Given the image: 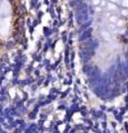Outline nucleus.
Returning a JSON list of instances; mask_svg holds the SVG:
<instances>
[{
    "instance_id": "3",
    "label": "nucleus",
    "mask_w": 128,
    "mask_h": 133,
    "mask_svg": "<svg viewBox=\"0 0 128 133\" xmlns=\"http://www.w3.org/2000/svg\"><path fill=\"white\" fill-rule=\"evenodd\" d=\"M123 4H124L125 7H128V0H124V1H123Z\"/></svg>"
},
{
    "instance_id": "6",
    "label": "nucleus",
    "mask_w": 128,
    "mask_h": 133,
    "mask_svg": "<svg viewBox=\"0 0 128 133\" xmlns=\"http://www.w3.org/2000/svg\"><path fill=\"white\" fill-rule=\"evenodd\" d=\"M121 13H123V14H125V16H126V14H128V10H124V11H123V12H121Z\"/></svg>"
},
{
    "instance_id": "5",
    "label": "nucleus",
    "mask_w": 128,
    "mask_h": 133,
    "mask_svg": "<svg viewBox=\"0 0 128 133\" xmlns=\"http://www.w3.org/2000/svg\"><path fill=\"white\" fill-rule=\"evenodd\" d=\"M111 2H114V4H117V2H120V0H110Z\"/></svg>"
},
{
    "instance_id": "1",
    "label": "nucleus",
    "mask_w": 128,
    "mask_h": 133,
    "mask_svg": "<svg viewBox=\"0 0 128 133\" xmlns=\"http://www.w3.org/2000/svg\"><path fill=\"white\" fill-rule=\"evenodd\" d=\"M108 9L111 11H115V10H117V7H116V4H108Z\"/></svg>"
},
{
    "instance_id": "4",
    "label": "nucleus",
    "mask_w": 128,
    "mask_h": 133,
    "mask_svg": "<svg viewBox=\"0 0 128 133\" xmlns=\"http://www.w3.org/2000/svg\"><path fill=\"white\" fill-rule=\"evenodd\" d=\"M100 2V0H92V4H98Z\"/></svg>"
},
{
    "instance_id": "2",
    "label": "nucleus",
    "mask_w": 128,
    "mask_h": 133,
    "mask_svg": "<svg viewBox=\"0 0 128 133\" xmlns=\"http://www.w3.org/2000/svg\"><path fill=\"white\" fill-rule=\"evenodd\" d=\"M110 21H111V22H116V21H117V17H111V18H110Z\"/></svg>"
}]
</instances>
